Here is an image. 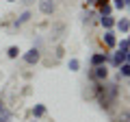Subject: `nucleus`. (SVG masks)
I'll return each mask as SVG.
<instances>
[{
  "mask_svg": "<svg viewBox=\"0 0 130 122\" xmlns=\"http://www.w3.org/2000/svg\"><path fill=\"white\" fill-rule=\"evenodd\" d=\"M39 59H41V52H39V48H35V46H32L30 50L24 55V61H26L28 66H35V63H39Z\"/></svg>",
  "mask_w": 130,
  "mask_h": 122,
  "instance_id": "2",
  "label": "nucleus"
},
{
  "mask_svg": "<svg viewBox=\"0 0 130 122\" xmlns=\"http://www.w3.org/2000/svg\"><path fill=\"white\" fill-rule=\"evenodd\" d=\"M91 76H93L95 81H100V83H104V81L108 79V68H106V66H95Z\"/></svg>",
  "mask_w": 130,
  "mask_h": 122,
  "instance_id": "4",
  "label": "nucleus"
},
{
  "mask_svg": "<svg viewBox=\"0 0 130 122\" xmlns=\"http://www.w3.org/2000/svg\"><path fill=\"white\" fill-rule=\"evenodd\" d=\"M113 7H115V9H121V11H124V9H126V2H124V0H115V2H113Z\"/></svg>",
  "mask_w": 130,
  "mask_h": 122,
  "instance_id": "18",
  "label": "nucleus"
},
{
  "mask_svg": "<svg viewBox=\"0 0 130 122\" xmlns=\"http://www.w3.org/2000/svg\"><path fill=\"white\" fill-rule=\"evenodd\" d=\"M115 26L119 28L121 33H128V31H130V20L128 18H121V20H117V22H115Z\"/></svg>",
  "mask_w": 130,
  "mask_h": 122,
  "instance_id": "8",
  "label": "nucleus"
},
{
  "mask_svg": "<svg viewBox=\"0 0 130 122\" xmlns=\"http://www.w3.org/2000/svg\"><path fill=\"white\" fill-rule=\"evenodd\" d=\"M111 13H113V5H111V2L100 5V18H102V15H111Z\"/></svg>",
  "mask_w": 130,
  "mask_h": 122,
  "instance_id": "10",
  "label": "nucleus"
},
{
  "mask_svg": "<svg viewBox=\"0 0 130 122\" xmlns=\"http://www.w3.org/2000/svg\"><path fill=\"white\" fill-rule=\"evenodd\" d=\"M126 52H128V50H117V52H113L108 63H111L113 68H119L121 63H126Z\"/></svg>",
  "mask_w": 130,
  "mask_h": 122,
  "instance_id": "5",
  "label": "nucleus"
},
{
  "mask_svg": "<svg viewBox=\"0 0 130 122\" xmlns=\"http://www.w3.org/2000/svg\"><path fill=\"white\" fill-rule=\"evenodd\" d=\"M108 61H111V55L108 52H93L91 55V66H106Z\"/></svg>",
  "mask_w": 130,
  "mask_h": 122,
  "instance_id": "1",
  "label": "nucleus"
},
{
  "mask_svg": "<svg viewBox=\"0 0 130 122\" xmlns=\"http://www.w3.org/2000/svg\"><path fill=\"white\" fill-rule=\"evenodd\" d=\"M87 2L89 5H98V0H87Z\"/></svg>",
  "mask_w": 130,
  "mask_h": 122,
  "instance_id": "22",
  "label": "nucleus"
},
{
  "mask_svg": "<svg viewBox=\"0 0 130 122\" xmlns=\"http://www.w3.org/2000/svg\"><path fill=\"white\" fill-rule=\"evenodd\" d=\"M56 9V2L54 0H39V11H41L43 15H52Z\"/></svg>",
  "mask_w": 130,
  "mask_h": 122,
  "instance_id": "3",
  "label": "nucleus"
},
{
  "mask_svg": "<svg viewBox=\"0 0 130 122\" xmlns=\"http://www.w3.org/2000/svg\"><path fill=\"white\" fill-rule=\"evenodd\" d=\"M104 46L106 48H115L117 46V35L113 33V31H106V33H104Z\"/></svg>",
  "mask_w": 130,
  "mask_h": 122,
  "instance_id": "6",
  "label": "nucleus"
},
{
  "mask_svg": "<svg viewBox=\"0 0 130 122\" xmlns=\"http://www.w3.org/2000/svg\"><path fill=\"white\" fill-rule=\"evenodd\" d=\"M5 109H7V107H5V103H2V100H0V113L5 111Z\"/></svg>",
  "mask_w": 130,
  "mask_h": 122,
  "instance_id": "19",
  "label": "nucleus"
},
{
  "mask_svg": "<svg viewBox=\"0 0 130 122\" xmlns=\"http://www.w3.org/2000/svg\"><path fill=\"white\" fill-rule=\"evenodd\" d=\"M128 33H130V31H128Z\"/></svg>",
  "mask_w": 130,
  "mask_h": 122,
  "instance_id": "24",
  "label": "nucleus"
},
{
  "mask_svg": "<svg viewBox=\"0 0 130 122\" xmlns=\"http://www.w3.org/2000/svg\"><path fill=\"white\" fill-rule=\"evenodd\" d=\"M7 2H18V0H7Z\"/></svg>",
  "mask_w": 130,
  "mask_h": 122,
  "instance_id": "23",
  "label": "nucleus"
},
{
  "mask_svg": "<svg viewBox=\"0 0 130 122\" xmlns=\"http://www.w3.org/2000/svg\"><path fill=\"white\" fill-rule=\"evenodd\" d=\"M28 20H30V11H24V13L20 15L18 20H15V28H20V26H22V24H26Z\"/></svg>",
  "mask_w": 130,
  "mask_h": 122,
  "instance_id": "9",
  "label": "nucleus"
},
{
  "mask_svg": "<svg viewBox=\"0 0 130 122\" xmlns=\"http://www.w3.org/2000/svg\"><path fill=\"white\" fill-rule=\"evenodd\" d=\"M24 5H32V2H35V0H22Z\"/></svg>",
  "mask_w": 130,
  "mask_h": 122,
  "instance_id": "21",
  "label": "nucleus"
},
{
  "mask_svg": "<svg viewBox=\"0 0 130 122\" xmlns=\"http://www.w3.org/2000/svg\"><path fill=\"white\" fill-rule=\"evenodd\" d=\"M115 22H117V20L113 18V15H102V18H100V24H102V26L106 28V31H113Z\"/></svg>",
  "mask_w": 130,
  "mask_h": 122,
  "instance_id": "7",
  "label": "nucleus"
},
{
  "mask_svg": "<svg viewBox=\"0 0 130 122\" xmlns=\"http://www.w3.org/2000/svg\"><path fill=\"white\" fill-rule=\"evenodd\" d=\"M117 122H130V111H124V113L119 116V120H117Z\"/></svg>",
  "mask_w": 130,
  "mask_h": 122,
  "instance_id": "17",
  "label": "nucleus"
},
{
  "mask_svg": "<svg viewBox=\"0 0 130 122\" xmlns=\"http://www.w3.org/2000/svg\"><path fill=\"white\" fill-rule=\"evenodd\" d=\"M126 63H130V50L126 52Z\"/></svg>",
  "mask_w": 130,
  "mask_h": 122,
  "instance_id": "20",
  "label": "nucleus"
},
{
  "mask_svg": "<svg viewBox=\"0 0 130 122\" xmlns=\"http://www.w3.org/2000/svg\"><path fill=\"white\" fill-rule=\"evenodd\" d=\"M32 116H35V118L46 116V107H43V105H35V107H32Z\"/></svg>",
  "mask_w": 130,
  "mask_h": 122,
  "instance_id": "11",
  "label": "nucleus"
},
{
  "mask_svg": "<svg viewBox=\"0 0 130 122\" xmlns=\"http://www.w3.org/2000/svg\"><path fill=\"white\" fill-rule=\"evenodd\" d=\"M18 55H20V48L18 46H9V48H7V57H9V59H18Z\"/></svg>",
  "mask_w": 130,
  "mask_h": 122,
  "instance_id": "12",
  "label": "nucleus"
},
{
  "mask_svg": "<svg viewBox=\"0 0 130 122\" xmlns=\"http://www.w3.org/2000/svg\"><path fill=\"white\" fill-rule=\"evenodd\" d=\"M0 122H13V116H11V111H7V109H5V111L0 113Z\"/></svg>",
  "mask_w": 130,
  "mask_h": 122,
  "instance_id": "16",
  "label": "nucleus"
},
{
  "mask_svg": "<svg viewBox=\"0 0 130 122\" xmlns=\"http://www.w3.org/2000/svg\"><path fill=\"white\" fill-rule=\"evenodd\" d=\"M67 68H70V72H78L80 70V61L78 59H70L67 61Z\"/></svg>",
  "mask_w": 130,
  "mask_h": 122,
  "instance_id": "13",
  "label": "nucleus"
},
{
  "mask_svg": "<svg viewBox=\"0 0 130 122\" xmlns=\"http://www.w3.org/2000/svg\"><path fill=\"white\" fill-rule=\"evenodd\" d=\"M119 76L130 79V63H121V66H119Z\"/></svg>",
  "mask_w": 130,
  "mask_h": 122,
  "instance_id": "15",
  "label": "nucleus"
},
{
  "mask_svg": "<svg viewBox=\"0 0 130 122\" xmlns=\"http://www.w3.org/2000/svg\"><path fill=\"white\" fill-rule=\"evenodd\" d=\"M117 48H119V50H130V37L119 39V42H117Z\"/></svg>",
  "mask_w": 130,
  "mask_h": 122,
  "instance_id": "14",
  "label": "nucleus"
}]
</instances>
